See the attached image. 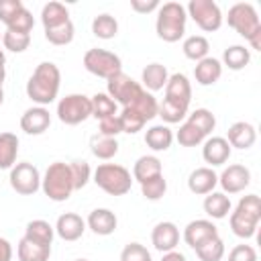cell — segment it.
I'll return each mask as SVG.
<instances>
[{
  "mask_svg": "<svg viewBox=\"0 0 261 261\" xmlns=\"http://www.w3.org/2000/svg\"><path fill=\"white\" fill-rule=\"evenodd\" d=\"M157 116H161V120L165 124H175V122H179V120H184L188 116V106L175 104V102H169V100H163L159 104Z\"/></svg>",
  "mask_w": 261,
  "mask_h": 261,
  "instance_id": "ab89813d",
  "label": "cell"
},
{
  "mask_svg": "<svg viewBox=\"0 0 261 261\" xmlns=\"http://www.w3.org/2000/svg\"><path fill=\"white\" fill-rule=\"evenodd\" d=\"M173 139H177V143L181 145V147H196V145H200V143H204L208 137L204 135V133H200L194 124H190L188 120L179 126V130L175 133V137Z\"/></svg>",
  "mask_w": 261,
  "mask_h": 261,
  "instance_id": "b9f144b4",
  "label": "cell"
},
{
  "mask_svg": "<svg viewBox=\"0 0 261 261\" xmlns=\"http://www.w3.org/2000/svg\"><path fill=\"white\" fill-rule=\"evenodd\" d=\"M33 27H35V18H33L31 10H27V8H20V10L16 12V16L6 24L8 31H14V33H27V35H31Z\"/></svg>",
  "mask_w": 261,
  "mask_h": 261,
  "instance_id": "bcb514c9",
  "label": "cell"
},
{
  "mask_svg": "<svg viewBox=\"0 0 261 261\" xmlns=\"http://www.w3.org/2000/svg\"><path fill=\"white\" fill-rule=\"evenodd\" d=\"M16 257L18 261H49L51 245H39L22 237L16 245Z\"/></svg>",
  "mask_w": 261,
  "mask_h": 261,
  "instance_id": "603a6c76",
  "label": "cell"
},
{
  "mask_svg": "<svg viewBox=\"0 0 261 261\" xmlns=\"http://www.w3.org/2000/svg\"><path fill=\"white\" fill-rule=\"evenodd\" d=\"M120 261H153L151 259V253L147 251L145 245L141 243H128L122 253H120Z\"/></svg>",
  "mask_w": 261,
  "mask_h": 261,
  "instance_id": "7dc6e473",
  "label": "cell"
},
{
  "mask_svg": "<svg viewBox=\"0 0 261 261\" xmlns=\"http://www.w3.org/2000/svg\"><path fill=\"white\" fill-rule=\"evenodd\" d=\"M218 186V175L212 167H196L188 175V190L196 196H206Z\"/></svg>",
  "mask_w": 261,
  "mask_h": 261,
  "instance_id": "9a60e30c",
  "label": "cell"
},
{
  "mask_svg": "<svg viewBox=\"0 0 261 261\" xmlns=\"http://www.w3.org/2000/svg\"><path fill=\"white\" fill-rule=\"evenodd\" d=\"M90 102H92V116L98 118V120L116 114V102H114L108 94H104V92L94 94V96L90 98Z\"/></svg>",
  "mask_w": 261,
  "mask_h": 261,
  "instance_id": "74e56055",
  "label": "cell"
},
{
  "mask_svg": "<svg viewBox=\"0 0 261 261\" xmlns=\"http://www.w3.org/2000/svg\"><path fill=\"white\" fill-rule=\"evenodd\" d=\"M20 8H24V4L20 0H0V22L8 24Z\"/></svg>",
  "mask_w": 261,
  "mask_h": 261,
  "instance_id": "c3c4849f",
  "label": "cell"
},
{
  "mask_svg": "<svg viewBox=\"0 0 261 261\" xmlns=\"http://www.w3.org/2000/svg\"><path fill=\"white\" fill-rule=\"evenodd\" d=\"M228 261H257V251L251 245H237L230 249Z\"/></svg>",
  "mask_w": 261,
  "mask_h": 261,
  "instance_id": "f907efd6",
  "label": "cell"
},
{
  "mask_svg": "<svg viewBox=\"0 0 261 261\" xmlns=\"http://www.w3.org/2000/svg\"><path fill=\"white\" fill-rule=\"evenodd\" d=\"M84 67L96 77L110 80L112 75L122 71V61L116 53H112L108 49L94 47V49H88L84 53Z\"/></svg>",
  "mask_w": 261,
  "mask_h": 261,
  "instance_id": "8992f818",
  "label": "cell"
},
{
  "mask_svg": "<svg viewBox=\"0 0 261 261\" xmlns=\"http://www.w3.org/2000/svg\"><path fill=\"white\" fill-rule=\"evenodd\" d=\"M118 120H120L122 133H128V135H135V133L143 130V126L147 124L145 118H143L139 112H135L133 108H128V106L122 108V112L118 114Z\"/></svg>",
  "mask_w": 261,
  "mask_h": 261,
  "instance_id": "7bdbcfd3",
  "label": "cell"
},
{
  "mask_svg": "<svg viewBox=\"0 0 261 261\" xmlns=\"http://www.w3.org/2000/svg\"><path fill=\"white\" fill-rule=\"evenodd\" d=\"M204 212L210 216V218H226L230 214V198L224 194V192H210L206 194L204 198Z\"/></svg>",
  "mask_w": 261,
  "mask_h": 261,
  "instance_id": "484cf974",
  "label": "cell"
},
{
  "mask_svg": "<svg viewBox=\"0 0 261 261\" xmlns=\"http://www.w3.org/2000/svg\"><path fill=\"white\" fill-rule=\"evenodd\" d=\"M2 43H4V49L12 51V53H22L29 49L31 45V35L27 33H14V31H4L2 35Z\"/></svg>",
  "mask_w": 261,
  "mask_h": 261,
  "instance_id": "ee69618b",
  "label": "cell"
},
{
  "mask_svg": "<svg viewBox=\"0 0 261 261\" xmlns=\"http://www.w3.org/2000/svg\"><path fill=\"white\" fill-rule=\"evenodd\" d=\"M4 80H6V69H4V67H0V88H2Z\"/></svg>",
  "mask_w": 261,
  "mask_h": 261,
  "instance_id": "11a10c76",
  "label": "cell"
},
{
  "mask_svg": "<svg viewBox=\"0 0 261 261\" xmlns=\"http://www.w3.org/2000/svg\"><path fill=\"white\" fill-rule=\"evenodd\" d=\"M90 151L96 159L108 161L118 153V141L114 137H104V135H94L90 139Z\"/></svg>",
  "mask_w": 261,
  "mask_h": 261,
  "instance_id": "f546056e",
  "label": "cell"
},
{
  "mask_svg": "<svg viewBox=\"0 0 261 261\" xmlns=\"http://www.w3.org/2000/svg\"><path fill=\"white\" fill-rule=\"evenodd\" d=\"M188 122L194 124L200 133H204L206 137L216 128V116L208 110V108H196L192 114H188Z\"/></svg>",
  "mask_w": 261,
  "mask_h": 261,
  "instance_id": "f35d334b",
  "label": "cell"
},
{
  "mask_svg": "<svg viewBox=\"0 0 261 261\" xmlns=\"http://www.w3.org/2000/svg\"><path fill=\"white\" fill-rule=\"evenodd\" d=\"M228 27H232L241 37H245L251 45V49L261 51V20L253 4L249 2H237L228 8L226 16Z\"/></svg>",
  "mask_w": 261,
  "mask_h": 261,
  "instance_id": "7a4b0ae2",
  "label": "cell"
},
{
  "mask_svg": "<svg viewBox=\"0 0 261 261\" xmlns=\"http://www.w3.org/2000/svg\"><path fill=\"white\" fill-rule=\"evenodd\" d=\"M92 116V102L84 94H67L57 104V118L63 124L75 126Z\"/></svg>",
  "mask_w": 261,
  "mask_h": 261,
  "instance_id": "52a82bcc",
  "label": "cell"
},
{
  "mask_svg": "<svg viewBox=\"0 0 261 261\" xmlns=\"http://www.w3.org/2000/svg\"><path fill=\"white\" fill-rule=\"evenodd\" d=\"M224 139L234 149H251L255 145V141H257V130H255V126L251 122L239 120V122L228 126V133H226Z\"/></svg>",
  "mask_w": 261,
  "mask_h": 261,
  "instance_id": "44dd1931",
  "label": "cell"
},
{
  "mask_svg": "<svg viewBox=\"0 0 261 261\" xmlns=\"http://www.w3.org/2000/svg\"><path fill=\"white\" fill-rule=\"evenodd\" d=\"M165 192H167V179L163 177V173L141 184V194L145 196V200L157 202V200H161L165 196Z\"/></svg>",
  "mask_w": 261,
  "mask_h": 261,
  "instance_id": "60d3db41",
  "label": "cell"
},
{
  "mask_svg": "<svg viewBox=\"0 0 261 261\" xmlns=\"http://www.w3.org/2000/svg\"><path fill=\"white\" fill-rule=\"evenodd\" d=\"M51 124V114L45 106H31L20 116V128L27 135H43Z\"/></svg>",
  "mask_w": 261,
  "mask_h": 261,
  "instance_id": "7c38bea8",
  "label": "cell"
},
{
  "mask_svg": "<svg viewBox=\"0 0 261 261\" xmlns=\"http://www.w3.org/2000/svg\"><path fill=\"white\" fill-rule=\"evenodd\" d=\"M222 75V63L216 57H204L194 67V77L200 86H212Z\"/></svg>",
  "mask_w": 261,
  "mask_h": 261,
  "instance_id": "7402d4cb",
  "label": "cell"
},
{
  "mask_svg": "<svg viewBox=\"0 0 261 261\" xmlns=\"http://www.w3.org/2000/svg\"><path fill=\"white\" fill-rule=\"evenodd\" d=\"M249 61H251V51L245 45H230L222 53V63L232 71L245 69L249 65Z\"/></svg>",
  "mask_w": 261,
  "mask_h": 261,
  "instance_id": "1f68e13d",
  "label": "cell"
},
{
  "mask_svg": "<svg viewBox=\"0 0 261 261\" xmlns=\"http://www.w3.org/2000/svg\"><path fill=\"white\" fill-rule=\"evenodd\" d=\"M69 20V10L65 8V4L61 2H47L41 10V22H43V29H51V27H57V24H63Z\"/></svg>",
  "mask_w": 261,
  "mask_h": 261,
  "instance_id": "4dcf8cb0",
  "label": "cell"
},
{
  "mask_svg": "<svg viewBox=\"0 0 261 261\" xmlns=\"http://www.w3.org/2000/svg\"><path fill=\"white\" fill-rule=\"evenodd\" d=\"M188 16L206 33H214L222 27V12L214 0H190L186 6Z\"/></svg>",
  "mask_w": 261,
  "mask_h": 261,
  "instance_id": "ba28073f",
  "label": "cell"
},
{
  "mask_svg": "<svg viewBox=\"0 0 261 261\" xmlns=\"http://www.w3.org/2000/svg\"><path fill=\"white\" fill-rule=\"evenodd\" d=\"M151 243L161 253L173 251L179 245V228L173 222H169V220L157 222L155 228H153V232H151Z\"/></svg>",
  "mask_w": 261,
  "mask_h": 261,
  "instance_id": "5bb4252c",
  "label": "cell"
},
{
  "mask_svg": "<svg viewBox=\"0 0 261 261\" xmlns=\"http://www.w3.org/2000/svg\"><path fill=\"white\" fill-rule=\"evenodd\" d=\"M73 35H75V27L71 20L63 22V24H57V27H51V29H45V39L51 43V45H69L73 41Z\"/></svg>",
  "mask_w": 261,
  "mask_h": 261,
  "instance_id": "8d00e7d4",
  "label": "cell"
},
{
  "mask_svg": "<svg viewBox=\"0 0 261 261\" xmlns=\"http://www.w3.org/2000/svg\"><path fill=\"white\" fill-rule=\"evenodd\" d=\"M218 234V228L212 220H206V218H198V220H192L188 222V226L184 228V241L188 247L196 249L200 247L204 241L212 239Z\"/></svg>",
  "mask_w": 261,
  "mask_h": 261,
  "instance_id": "4fadbf2b",
  "label": "cell"
},
{
  "mask_svg": "<svg viewBox=\"0 0 261 261\" xmlns=\"http://www.w3.org/2000/svg\"><path fill=\"white\" fill-rule=\"evenodd\" d=\"M86 226L94 232V234H100V237H108L116 230L118 226V218L112 210L108 208H94L90 214H88V220H86Z\"/></svg>",
  "mask_w": 261,
  "mask_h": 261,
  "instance_id": "2e32d148",
  "label": "cell"
},
{
  "mask_svg": "<svg viewBox=\"0 0 261 261\" xmlns=\"http://www.w3.org/2000/svg\"><path fill=\"white\" fill-rule=\"evenodd\" d=\"M4 63H6V55H4V51L0 49V67H4Z\"/></svg>",
  "mask_w": 261,
  "mask_h": 261,
  "instance_id": "9f6ffc18",
  "label": "cell"
},
{
  "mask_svg": "<svg viewBox=\"0 0 261 261\" xmlns=\"http://www.w3.org/2000/svg\"><path fill=\"white\" fill-rule=\"evenodd\" d=\"M163 100L190 106V102H192V84H190V80L184 73L169 75V80L165 84V98Z\"/></svg>",
  "mask_w": 261,
  "mask_h": 261,
  "instance_id": "ac0fdd59",
  "label": "cell"
},
{
  "mask_svg": "<svg viewBox=\"0 0 261 261\" xmlns=\"http://www.w3.org/2000/svg\"><path fill=\"white\" fill-rule=\"evenodd\" d=\"M230 151H232V147L228 145V141L224 137H208L202 147V157L210 167H214V165L226 163L230 157Z\"/></svg>",
  "mask_w": 261,
  "mask_h": 261,
  "instance_id": "d6986e66",
  "label": "cell"
},
{
  "mask_svg": "<svg viewBox=\"0 0 261 261\" xmlns=\"http://www.w3.org/2000/svg\"><path fill=\"white\" fill-rule=\"evenodd\" d=\"M200 261H220L224 257V241L216 234L208 241H204L200 247L194 249Z\"/></svg>",
  "mask_w": 261,
  "mask_h": 261,
  "instance_id": "d590c367",
  "label": "cell"
},
{
  "mask_svg": "<svg viewBox=\"0 0 261 261\" xmlns=\"http://www.w3.org/2000/svg\"><path fill=\"white\" fill-rule=\"evenodd\" d=\"M181 51H184V55H186L188 59H192V61H196V63H198L200 59L208 57L210 43H208V39H206V37H202V35H192V37H188V39L184 41Z\"/></svg>",
  "mask_w": 261,
  "mask_h": 261,
  "instance_id": "836d02e7",
  "label": "cell"
},
{
  "mask_svg": "<svg viewBox=\"0 0 261 261\" xmlns=\"http://www.w3.org/2000/svg\"><path fill=\"white\" fill-rule=\"evenodd\" d=\"M161 4L157 0H130V8L139 14H149L153 10H157Z\"/></svg>",
  "mask_w": 261,
  "mask_h": 261,
  "instance_id": "816d5d0a",
  "label": "cell"
},
{
  "mask_svg": "<svg viewBox=\"0 0 261 261\" xmlns=\"http://www.w3.org/2000/svg\"><path fill=\"white\" fill-rule=\"evenodd\" d=\"M18 155V137L14 133H0V169H12Z\"/></svg>",
  "mask_w": 261,
  "mask_h": 261,
  "instance_id": "f1b7e54d",
  "label": "cell"
},
{
  "mask_svg": "<svg viewBox=\"0 0 261 261\" xmlns=\"http://www.w3.org/2000/svg\"><path fill=\"white\" fill-rule=\"evenodd\" d=\"M141 80H143V86L153 94L157 90H163L167 80H169V73H167V67L163 63H149L143 73H141Z\"/></svg>",
  "mask_w": 261,
  "mask_h": 261,
  "instance_id": "d4e9b609",
  "label": "cell"
},
{
  "mask_svg": "<svg viewBox=\"0 0 261 261\" xmlns=\"http://www.w3.org/2000/svg\"><path fill=\"white\" fill-rule=\"evenodd\" d=\"M161 261H188L186 259V255L184 253H179V251H167V253H163V257H161Z\"/></svg>",
  "mask_w": 261,
  "mask_h": 261,
  "instance_id": "db71d44e",
  "label": "cell"
},
{
  "mask_svg": "<svg viewBox=\"0 0 261 261\" xmlns=\"http://www.w3.org/2000/svg\"><path fill=\"white\" fill-rule=\"evenodd\" d=\"M69 171H71L73 192L86 188V184H88L90 177H92V169H90V163H88V161H80V159L71 161V163H69Z\"/></svg>",
  "mask_w": 261,
  "mask_h": 261,
  "instance_id": "f6af8a7d",
  "label": "cell"
},
{
  "mask_svg": "<svg viewBox=\"0 0 261 261\" xmlns=\"http://www.w3.org/2000/svg\"><path fill=\"white\" fill-rule=\"evenodd\" d=\"M53 228H55V232H57L59 239L71 243V241L82 239V234L86 230V220L80 214H75V212H65V214H61L57 218V222H55Z\"/></svg>",
  "mask_w": 261,
  "mask_h": 261,
  "instance_id": "e0dca14e",
  "label": "cell"
},
{
  "mask_svg": "<svg viewBox=\"0 0 261 261\" xmlns=\"http://www.w3.org/2000/svg\"><path fill=\"white\" fill-rule=\"evenodd\" d=\"M98 133L104 135V137H114L122 133V126H120V120H118V114L114 116H108V118H102L100 124H98Z\"/></svg>",
  "mask_w": 261,
  "mask_h": 261,
  "instance_id": "681fc988",
  "label": "cell"
},
{
  "mask_svg": "<svg viewBox=\"0 0 261 261\" xmlns=\"http://www.w3.org/2000/svg\"><path fill=\"white\" fill-rule=\"evenodd\" d=\"M2 102H4V90L0 88V106H2Z\"/></svg>",
  "mask_w": 261,
  "mask_h": 261,
  "instance_id": "6f0895ef",
  "label": "cell"
},
{
  "mask_svg": "<svg viewBox=\"0 0 261 261\" xmlns=\"http://www.w3.org/2000/svg\"><path fill=\"white\" fill-rule=\"evenodd\" d=\"M94 184L110 196H124L130 192L133 175L124 165L118 163H102L94 171Z\"/></svg>",
  "mask_w": 261,
  "mask_h": 261,
  "instance_id": "5b68a950",
  "label": "cell"
},
{
  "mask_svg": "<svg viewBox=\"0 0 261 261\" xmlns=\"http://www.w3.org/2000/svg\"><path fill=\"white\" fill-rule=\"evenodd\" d=\"M53 237H55V228L43 218L31 220L24 228V239L39 243V245H53Z\"/></svg>",
  "mask_w": 261,
  "mask_h": 261,
  "instance_id": "83f0119b",
  "label": "cell"
},
{
  "mask_svg": "<svg viewBox=\"0 0 261 261\" xmlns=\"http://www.w3.org/2000/svg\"><path fill=\"white\" fill-rule=\"evenodd\" d=\"M218 184L224 194H239L251 184V171L241 163H232L222 169V173L218 175Z\"/></svg>",
  "mask_w": 261,
  "mask_h": 261,
  "instance_id": "8fae6325",
  "label": "cell"
},
{
  "mask_svg": "<svg viewBox=\"0 0 261 261\" xmlns=\"http://www.w3.org/2000/svg\"><path fill=\"white\" fill-rule=\"evenodd\" d=\"M92 33L98 39H104V41L114 39L118 35V20L112 14H106V12L104 14H98L92 20Z\"/></svg>",
  "mask_w": 261,
  "mask_h": 261,
  "instance_id": "e575fe53",
  "label": "cell"
},
{
  "mask_svg": "<svg viewBox=\"0 0 261 261\" xmlns=\"http://www.w3.org/2000/svg\"><path fill=\"white\" fill-rule=\"evenodd\" d=\"M73 261H88V259H73Z\"/></svg>",
  "mask_w": 261,
  "mask_h": 261,
  "instance_id": "680465c9",
  "label": "cell"
},
{
  "mask_svg": "<svg viewBox=\"0 0 261 261\" xmlns=\"http://www.w3.org/2000/svg\"><path fill=\"white\" fill-rule=\"evenodd\" d=\"M186 20H188V12L184 4L179 2L161 4L157 8V20H155L157 37L165 43H177L186 33Z\"/></svg>",
  "mask_w": 261,
  "mask_h": 261,
  "instance_id": "3957f363",
  "label": "cell"
},
{
  "mask_svg": "<svg viewBox=\"0 0 261 261\" xmlns=\"http://www.w3.org/2000/svg\"><path fill=\"white\" fill-rule=\"evenodd\" d=\"M0 39H2V35H0Z\"/></svg>",
  "mask_w": 261,
  "mask_h": 261,
  "instance_id": "91938a15",
  "label": "cell"
},
{
  "mask_svg": "<svg viewBox=\"0 0 261 261\" xmlns=\"http://www.w3.org/2000/svg\"><path fill=\"white\" fill-rule=\"evenodd\" d=\"M106 94L116 102V104H122V108L124 106H128L145 88H141L130 75H126L124 71H120V73H116V75H112L110 80H106Z\"/></svg>",
  "mask_w": 261,
  "mask_h": 261,
  "instance_id": "30bf717a",
  "label": "cell"
},
{
  "mask_svg": "<svg viewBox=\"0 0 261 261\" xmlns=\"http://www.w3.org/2000/svg\"><path fill=\"white\" fill-rule=\"evenodd\" d=\"M0 261H12V245L0 237Z\"/></svg>",
  "mask_w": 261,
  "mask_h": 261,
  "instance_id": "f5cc1de1",
  "label": "cell"
},
{
  "mask_svg": "<svg viewBox=\"0 0 261 261\" xmlns=\"http://www.w3.org/2000/svg\"><path fill=\"white\" fill-rule=\"evenodd\" d=\"M173 143V133L167 124H153L145 133V145L151 151H167Z\"/></svg>",
  "mask_w": 261,
  "mask_h": 261,
  "instance_id": "cb8c5ba5",
  "label": "cell"
},
{
  "mask_svg": "<svg viewBox=\"0 0 261 261\" xmlns=\"http://www.w3.org/2000/svg\"><path fill=\"white\" fill-rule=\"evenodd\" d=\"M259 220H261V216L251 214V212H245L241 208H234V212H230V216H228L230 230L239 239H251V237H255L257 226H259Z\"/></svg>",
  "mask_w": 261,
  "mask_h": 261,
  "instance_id": "ffe728a7",
  "label": "cell"
},
{
  "mask_svg": "<svg viewBox=\"0 0 261 261\" xmlns=\"http://www.w3.org/2000/svg\"><path fill=\"white\" fill-rule=\"evenodd\" d=\"M59 86H61L59 67L51 61H43L35 67L33 75L27 82V96L37 106H49L57 98Z\"/></svg>",
  "mask_w": 261,
  "mask_h": 261,
  "instance_id": "6da1fadb",
  "label": "cell"
},
{
  "mask_svg": "<svg viewBox=\"0 0 261 261\" xmlns=\"http://www.w3.org/2000/svg\"><path fill=\"white\" fill-rule=\"evenodd\" d=\"M161 169H163V167H161L159 157H155V155H143V157H139V159L135 161L133 179H137L139 184H143V181H147V179H151V177H155V175H161V173H163Z\"/></svg>",
  "mask_w": 261,
  "mask_h": 261,
  "instance_id": "4316f807",
  "label": "cell"
},
{
  "mask_svg": "<svg viewBox=\"0 0 261 261\" xmlns=\"http://www.w3.org/2000/svg\"><path fill=\"white\" fill-rule=\"evenodd\" d=\"M41 190L53 202H65V200H69V196L73 192L69 163H63V161L51 163L47 167L45 175L41 177Z\"/></svg>",
  "mask_w": 261,
  "mask_h": 261,
  "instance_id": "277c9868",
  "label": "cell"
},
{
  "mask_svg": "<svg viewBox=\"0 0 261 261\" xmlns=\"http://www.w3.org/2000/svg\"><path fill=\"white\" fill-rule=\"evenodd\" d=\"M128 108H133L135 112H139V114L145 118V122H147V120H153V118L157 116V112H159V102H157V98H155L151 92L143 90V92L128 104Z\"/></svg>",
  "mask_w": 261,
  "mask_h": 261,
  "instance_id": "d6a6232c",
  "label": "cell"
},
{
  "mask_svg": "<svg viewBox=\"0 0 261 261\" xmlns=\"http://www.w3.org/2000/svg\"><path fill=\"white\" fill-rule=\"evenodd\" d=\"M8 179H10V188L20 196H33L41 190V173L29 161L14 163Z\"/></svg>",
  "mask_w": 261,
  "mask_h": 261,
  "instance_id": "9c48e42d",
  "label": "cell"
}]
</instances>
